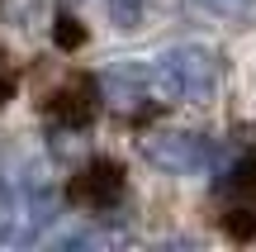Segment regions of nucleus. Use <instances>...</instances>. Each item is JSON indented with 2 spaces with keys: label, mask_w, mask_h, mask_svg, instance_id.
I'll return each mask as SVG.
<instances>
[{
  "label": "nucleus",
  "mask_w": 256,
  "mask_h": 252,
  "mask_svg": "<svg viewBox=\"0 0 256 252\" xmlns=\"http://www.w3.org/2000/svg\"><path fill=\"white\" fill-rule=\"evenodd\" d=\"M152 100L162 105H204L218 91V53L204 43H176L147 62Z\"/></svg>",
  "instance_id": "f257e3e1"
},
{
  "label": "nucleus",
  "mask_w": 256,
  "mask_h": 252,
  "mask_svg": "<svg viewBox=\"0 0 256 252\" xmlns=\"http://www.w3.org/2000/svg\"><path fill=\"white\" fill-rule=\"evenodd\" d=\"M57 209H62L57 190L48 186L43 171L34 167V171H28V176L14 186V209H10V233H5V243H10V247L38 243V238L57 224Z\"/></svg>",
  "instance_id": "f03ea898"
},
{
  "label": "nucleus",
  "mask_w": 256,
  "mask_h": 252,
  "mask_svg": "<svg viewBox=\"0 0 256 252\" xmlns=\"http://www.w3.org/2000/svg\"><path fill=\"white\" fill-rule=\"evenodd\" d=\"M142 157L166 176H204L223 162V152L204 133H152L142 138Z\"/></svg>",
  "instance_id": "7ed1b4c3"
},
{
  "label": "nucleus",
  "mask_w": 256,
  "mask_h": 252,
  "mask_svg": "<svg viewBox=\"0 0 256 252\" xmlns=\"http://www.w3.org/2000/svg\"><path fill=\"white\" fill-rule=\"evenodd\" d=\"M66 200L81 205V209H95V214L114 209L124 200V167L114 157H90L72 181H66Z\"/></svg>",
  "instance_id": "20e7f679"
},
{
  "label": "nucleus",
  "mask_w": 256,
  "mask_h": 252,
  "mask_svg": "<svg viewBox=\"0 0 256 252\" xmlns=\"http://www.w3.org/2000/svg\"><path fill=\"white\" fill-rule=\"evenodd\" d=\"M43 110L52 114L62 129H86V124L95 119V110H100V81H90V76H72V81H62L43 100Z\"/></svg>",
  "instance_id": "39448f33"
},
{
  "label": "nucleus",
  "mask_w": 256,
  "mask_h": 252,
  "mask_svg": "<svg viewBox=\"0 0 256 252\" xmlns=\"http://www.w3.org/2000/svg\"><path fill=\"white\" fill-rule=\"evenodd\" d=\"M223 200H228L223 224H228L238 238H252L256 233V152L232 167V176L223 181Z\"/></svg>",
  "instance_id": "423d86ee"
},
{
  "label": "nucleus",
  "mask_w": 256,
  "mask_h": 252,
  "mask_svg": "<svg viewBox=\"0 0 256 252\" xmlns=\"http://www.w3.org/2000/svg\"><path fill=\"white\" fill-rule=\"evenodd\" d=\"M100 91L119 110H138L142 100H152V81H147V62H119L100 76Z\"/></svg>",
  "instance_id": "0eeeda50"
},
{
  "label": "nucleus",
  "mask_w": 256,
  "mask_h": 252,
  "mask_svg": "<svg viewBox=\"0 0 256 252\" xmlns=\"http://www.w3.org/2000/svg\"><path fill=\"white\" fill-rule=\"evenodd\" d=\"M104 5H110L114 29L133 34V29H142V24H147V15H152V5H156V0H104Z\"/></svg>",
  "instance_id": "6e6552de"
},
{
  "label": "nucleus",
  "mask_w": 256,
  "mask_h": 252,
  "mask_svg": "<svg viewBox=\"0 0 256 252\" xmlns=\"http://www.w3.org/2000/svg\"><path fill=\"white\" fill-rule=\"evenodd\" d=\"M114 243H128L124 228H72L57 238V247H114Z\"/></svg>",
  "instance_id": "1a4fd4ad"
},
{
  "label": "nucleus",
  "mask_w": 256,
  "mask_h": 252,
  "mask_svg": "<svg viewBox=\"0 0 256 252\" xmlns=\"http://www.w3.org/2000/svg\"><path fill=\"white\" fill-rule=\"evenodd\" d=\"M204 15H218V19H247L256 15V0H194Z\"/></svg>",
  "instance_id": "9d476101"
},
{
  "label": "nucleus",
  "mask_w": 256,
  "mask_h": 252,
  "mask_svg": "<svg viewBox=\"0 0 256 252\" xmlns=\"http://www.w3.org/2000/svg\"><path fill=\"white\" fill-rule=\"evenodd\" d=\"M52 38H57V48H81V43H86V29H81V19H72V15H57V29H52Z\"/></svg>",
  "instance_id": "9b49d317"
},
{
  "label": "nucleus",
  "mask_w": 256,
  "mask_h": 252,
  "mask_svg": "<svg viewBox=\"0 0 256 252\" xmlns=\"http://www.w3.org/2000/svg\"><path fill=\"white\" fill-rule=\"evenodd\" d=\"M10 209H14V186H10L5 171H0V243H5V233H10Z\"/></svg>",
  "instance_id": "f8f14e48"
},
{
  "label": "nucleus",
  "mask_w": 256,
  "mask_h": 252,
  "mask_svg": "<svg viewBox=\"0 0 256 252\" xmlns=\"http://www.w3.org/2000/svg\"><path fill=\"white\" fill-rule=\"evenodd\" d=\"M14 86H19V76H14V67L5 62V53H0V105L14 95Z\"/></svg>",
  "instance_id": "ddd939ff"
}]
</instances>
